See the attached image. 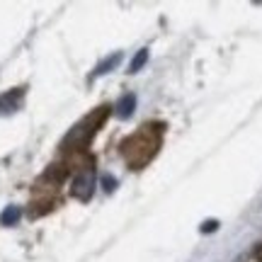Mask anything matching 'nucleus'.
<instances>
[{
    "mask_svg": "<svg viewBox=\"0 0 262 262\" xmlns=\"http://www.w3.org/2000/svg\"><path fill=\"white\" fill-rule=\"evenodd\" d=\"M134 104H136V97H134V95H124L122 100L117 102V107H114V110H117V117H129V114L134 112Z\"/></svg>",
    "mask_w": 262,
    "mask_h": 262,
    "instance_id": "f257e3e1",
    "label": "nucleus"
},
{
    "mask_svg": "<svg viewBox=\"0 0 262 262\" xmlns=\"http://www.w3.org/2000/svg\"><path fill=\"white\" fill-rule=\"evenodd\" d=\"M17 219H19V209H17V206H8V209L0 214V224H3V226H12V224H17Z\"/></svg>",
    "mask_w": 262,
    "mask_h": 262,
    "instance_id": "f03ea898",
    "label": "nucleus"
},
{
    "mask_svg": "<svg viewBox=\"0 0 262 262\" xmlns=\"http://www.w3.org/2000/svg\"><path fill=\"white\" fill-rule=\"evenodd\" d=\"M146 58H148V51H146V49H143V51H139V56H136L134 61H131V68H129L131 73H136V71H139L141 66L146 63Z\"/></svg>",
    "mask_w": 262,
    "mask_h": 262,
    "instance_id": "7ed1b4c3",
    "label": "nucleus"
},
{
    "mask_svg": "<svg viewBox=\"0 0 262 262\" xmlns=\"http://www.w3.org/2000/svg\"><path fill=\"white\" fill-rule=\"evenodd\" d=\"M119 58H122L119 54H114L112 58H107V61H104V63L100 66V68H97V73H95V75H100V73H104L107 68H112V66H117V63H119Z\"/></svg>",
    "mask_w": 262,
    "mask_h": 262,
    "instance_id": "20e7f679",
    "label": "nucleus"
}]
</instances>
